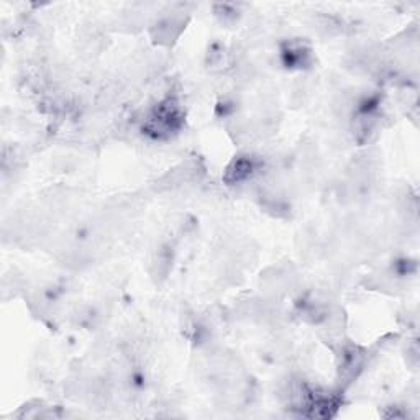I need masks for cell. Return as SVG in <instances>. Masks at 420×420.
<instances>
[{"mask_svg": "<svg viewBox=\"0 0 420 420\" xmlns=\"http://www.w3.org/2000/svg\"><path fill=\"white\" fill-rule=\"evenodd\" d=\"M258 169V161L252 157H242L237 158L230 164L229 171H226V182L235 184L242 182L245 179H248L252 174Z\"/></svg>", "mask_w": 420, "mask_h": 420, "instance_id": "6da1fadb", "label": "cell"}]
</instances>
